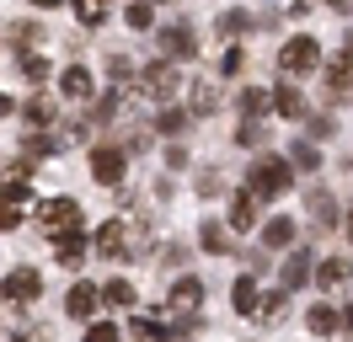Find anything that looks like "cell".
Returning a JSON list of instances; mask_svg holds the SVG:
<instances>
[{
  "instance_id": "obj_1",
  "label": "cell",
  "mask_w": 353,
  "mask_h": 342,
  "mask_svg": "<svg viewBox=\"0 0 353 342\" xmlns=\"http://www.w3.org/2000/svg\"><path fill=\"white\" fill-rule=\"evenodd\" d=\"M289 188H294V177H289V161H279V155H263V161H252V171H246V192H252L257 203H268V198H284Z\"/></svg>"
},
{
  "instance_id": "obj_2",
  "label": "cell",
  "mask_w": 353,
  "mask_h": 342,
  "mask_svg": "<svg viewBox=\"0 0 353 342\" xmlns=\"http://www.w3.org/2000/svg\"><path fill=\"white\" fill-rule=\"evenodd\" d=\"M316 64H321V43L310 38V32H300V38H289L284 48H279V70H284L289 81H305V75H316Z\"/></svg>"
},
{
  "instance_id": "obj_3",
  "label": "cell",
  "mask_w": 353,
  "mask_h": 342,
  "mask_svg": "<svg viewBox=\"0 0 353 342\" xmlns=\"http://www.w3.org/2000/svg\"><path fill=\"white\" fill-rule=\"evenodd\" d=\"M22 214H38V198L27 182H11V188H0V230H17L22 225Z\"/></svg>"
},
{
  "instance_id": "obj_4",
  "label": "cell",
  "mask_w": 353,
  "mask_h": 342,
  "mask_svg": "<svg viewBox=\"0 0 353 342\" xmlns=\"http://www.w3.org/2000/svg\"><path fill=\"white\" fill-rule=\"evenodd\" d=\"M0 294H6V305H38V294H43V273H38V268H11L6 283H0Z\"/></svg>"
},
{
  "instance_id": "obj_5",
  "label": "cell",
  "mask_w": 353,
  "mask_h": 342,
  "mask_svg": "<svg viewBox=\"0 0 353 342\" xmlns=\"http://www.w3.org/2000/svg\"><path fill=\"white\" fill-rule=\"evenodd\" d=\"M38 219H43L48 241H54L65 230H81V203L75 198H48V203H38Z\"/></svg>"
},
{
  "instance_id": "obj_6",
  "label": "cell",
  "mask_w": 353,
  "mask_h": 342,
  "mask_svg": "<svg viewBox=\"0 0 353 342\" xmlns=\"http://www.w3.org/2000/svg\"><path fill=\"white\" fill-rule=\"evenodd\" d=\"M134 246H145V235L129 230L123 219H108V225L97 230V252H102V256H129Z\"/></svg>"
},
{
  "instance_id": "obj_7",
  "label": "cell",
  "mask_w": 353,
  "mask_h": 342,
  "mask_svg": "<svg viewBox=\"0 0 353 342\" xmlns=\"http://www.w3.org/2000/svg\"><path fill=\"white\" fill-rule=\"evenodd\" d=\"M139 91H145L150 102H172V97H176V64H172V59L150 64V70L139 75Z\"/></svg>"
},
{
  "instance_id": "obj_8",
  "label": "cell",
  "mask_w": 353,
  "mask_h": 342,
  "mask_svg": "<svg viewBox=\"0 0 353 342\" xmlns=\"http://www.w3.org/2000/svg\"><path fill=\"white\" fill-rule=\"evenodd\" d=\"M155 43H161V54H166L172 64L199 54V48H193V27H182V21H176V27H161V32H155Z\"/></svg>"
},
{
  "instance_id": "obj_9",
  "label": "cell",
  "mask_w": 353,
  "mask_h": 342,
  "mask_svg": "<svg viewBox=\"0 0 353 342\" xmlns=\"http://www.w3.org/2000/svg\"><path fill=\"white\" fill-rule=\"evenodd\" d=\"M91 177L108 182V188H118V182H123V150L97 145V150H91Z\"/></svg>"
},
{
  "instance_id": "obj_10",
  "label": "cell",
  "mask_w": 353,
  "mask_h": 342,
  "mask_svg": "<svg viewBox=\"0 0 353 342\" xmlns=\"http://www.w3.org/2000/svg\"><path fill=\"white\" fill-rule=\"evenodd\" d=\"M65 310H70L75 321H91L97 310H102V289H97V283H75V289H70V299H65Z\"/></svg>"
},
{
  "instance_id": "obj_11",
  "label": "cell",
  "mask_w": 353,
  "mask_h": 342,
  "mask_svg": "<svg viewBox=\"0 0 353 342\" xmlns=\"http://www.w3.org/2000/svg\"><path fill=\"white\" fill-rule=\"evenodd\" d=\"M166 299H172V316H193L199 299H203V283H199V278H176Z\"/></svg>"
},
{
  "instance_id": "obj_12",
  "label": "cell",
  "mask_w": 353,
  "mask_h": 342,
  "mask_svg": "<svg viewBox=\"0 0 353 342\" xmlns=\"http://www.w3.org/2000/svg\"><path fill=\"white\" fill-rule=\"evenodd\" d=\"M54 256H59L65 268H81V262H86V235H81V230L54 235Z\"/></svg>"
},
{
  "instance_id": "obj_13",
  "label": "cell",
  "mask_w": 353,
  "mask_h": 342,
  "mask_svg": "<svg viewBox=\"0 0 353 342\" xmlns=\"http://www.w3.org/2000/svg\"><path fill=\"white\" fill-rule=\"evenodd\" d=\"M59 91H65L70 102H86V97H91V70H86V64H70L65 75H59Z\"/></svg>"
},
{
  "instance_id": "obj_14",
  "label": "cell",
  "mask_w": 353,
  "mask_h": 342,
  "mask_svg": "<svg viewBox=\"0 0 353 342\" xmlns=\"http://www.w3.org/2000/svg\"><path fill=\"white\" fill-rule=\"evenodd\" d=\"M310 262H316L310 252H294V256L284 262V268H279V283H284V289H305V278H310Z\"/></svg>"
},
{
  "instance_id": "obj_15",
  "label": "cell",
  "mask_w": 353,
  "mask_h": 342,
  "mask_svg": "<svg viewBox=\"0 0 353 342\" xmlns=\"http://www.w3.org/2000/svg\"><path fill=\"white\" fill-rule=\"evenodd\" d=\"M188 91H193V97H188V112H199V118H209V112L220 107V91H214V81H193Z\"/></svg>"
},
{
  "instance_id": "obj_16",
  "label": "cell",
  "mask_w": 353,
  "mask_h": 342,
  "mask_svg": "<svg viewBox=\"0 0 353 342\" xmlns=\"http://www.w3.org/2000/svg\"><path fill=\"white\" fill-rule=\"evenodd\" d=\"M257 225V198L252 192H236L230 198V230H252Z\"/></svg>"
},
{
  "instance_id": "obj_17",
  "label": "cell",
  "mask_w": 353,
  "mask_h": 342,
  "mask_svg": "<svg viewBox=\"0 0 353 342\" xmlns=\"http://www.w3.org/2000/svg\"><path fill=\"white\" fill-rule=\"evenodd\" d=\"M348 256H327V262H321V268H316V283H321V289H343V283H348Z\"/></svg>"
},
{
  "instance_id": "obj_18",
  "label": "cell",
  "mask_w": 353,
  "mask_h": 342,
  "mask_svg": "<svg viewBox=\"0 0 353 342\" xmlns=\"http://www.w3.org/2000/svg\"><path fill=\"white\" fill-rule=\"evenodd\" d=\"M257 316H263V326H279V321L289 316V289H279V294H263V299H257Z\"/></svg>"
},
{
  "instance_id": "obj_19",
  "label": "cell",
  "mask_w": 353,
  "mask_h": 342,
  "mask_svg": "<svg viewBox=\"0 0 353 342\" xmlns=\"http://www.w3.org/2000/svg\"><path fill=\"white\" fill-rule=\"evenodd\" d=\"M257 278H236V289H230V305L241 310V316H257Z\"/></svg>"
},
{
  "instance_id": "obj_20",
  "label": "cell",
  "mask_w": 353,
  "mask_h": 342,
  "mask_svg": "<svg viewBox=\"0 0 353 342\" xmlns=\"http://www.w3.org/2000/svg\"><path fill=\"white\" fill-rule=\"evenodd\" d=\"M263 246H273V252L294 246V219H268V230H263Z\"/></svg>"
},
{
  "instance_id": "obj_21",
  "label": "cell",
  "mask_w": 353,
  "mask_h": 342,
  "mask_svg": "<svg viewBox=\"0 0 353 342\" xmlns=\"http://www.w3.org/2000/svg\"><path fill=\"white\" fill-rule=\"evenodd\" d=\"M305 326L316 332V337H327V332H337V310H332V305H310V310H305Z\"/></svg>"
},
{
  "instance_id": "obj_22",
  "label": "cell",
  "mask_w": 353,
  "mask_h": 342,
  "mask_svg": "<svg viewBox=\"0 0 353 342\" xmlns=\"http://www.w3.org/2000/svg\"><path fill=\"white\" fill-rule=\"evenodd\" d=\"M273 107H279V112H284V118H294V123H300V118H305V97H300V91H294V86H284V91H279V97H273Z\"/></svg>"
},
{
  "instance_id": "obj_23",
  "label": "cell",
  "mask_w": 353,
  "mask_h": 342,
  "mask_svg": "<svg viewBox=\"0 0 353 342\" xmlns=\"http://www.w3.org/2000/svg\"><path fill=\"white\" fill-rule=\"evenodd\" d=\"M273 107V91H263V86H246L241 91V112L246 118H257V112H268Z\"/></svg>"
},
{
  "instance_id": "obj_24",
  "label": "cell",
  "mask_w": 353,
  "mask_h": 342,
  "mask_svg": "<svg viewBox=\"0 0 353 342\" xmlns=\"http://www.w3.org/2000/svg\"><path fill=\"white\" fill-rule=\"evenodd\" d=\"M108 6L112 0H75V17L86 21V27H102V21H108Z\"/></svg>"
},
{
  "instance_id": "obj_25",
  "label": "cell",
  "mask_w": 353,
  "mask_h": 342,
  "mask_svg": "<svg viewBox=\"0 0 353 342\" xmlns=\"http://www.w3.org/2000/svg\"><path fill=\"white\" fill-rule=\"evenodd\" d=\"M123 21H129L134 32H145V27H150V21H155L150 0H129V6H123Z\"/></svg>"
},
{
  "instance_id": "obj_26",
  "label": "cell",
  "mask_w": 353,
  "mask_h": 342,
  "mask_svg": "<svg viewBox=\"0 0 353 342\" xmlns=\"http://www.w3.org/2000/svg\"><path fill=\"white\" fill-rule=\"evenodd\" d=\"M310 214H316V225H321V230H332V225H337V209H332L327 192H310Z\"/></svg>"
},
{
  "instance_id": "obj_27",
  "label": "cell",
  "mask_w": 353,
  "mask_h": 342,
  "mask_svg": "<svg viewBox=\"0 0 353 342\" xmlns=\"http://www.w3.org/2000/svg\"><path fill=\"white\" fill-rule=\"evenodd\" d=\"M327 86H332V97H348V91H353V64H332Z\"/></svg>"
},
{
  "instance_id": "obj_28",
  "label": "cell",
  "mask_w": 353,
  "mask_h": 342,
  "mask_svg": "<svg viewBox=\"0 0 353 342\" xmlns=\"http://www.w3.org/2000/svg\"><path fill=\"white\" fill-rule=\"evenodd\" d=\"M188 118H193V112H182V107H166V112H161V134H188Z\"/></svg>"
},
{
  "instance_id": "obj_29",
  "label": "cell",
  "mask_w": 353,
  "mask_h": 342,
  "mask_svg": "<svg viewBox=\"0 0 353 342\" xmlns=\"http://www.w3.org/2000/svg\"><path fill=\"white\" fill-rule=\"evenodd\" d=\"M102 299H108V305H134V283L129 278H112L108 289H102Z\"/></svg>"
},
{
  "instance_id": "obj_30",
  "label": "cell",
  "mask_w": 353,
  "mask_h": 342,
  "mask_svg": "<svg viewBox=\"0 0 353 342\" xmlns=\"http://www.w3.org/2000/svg\"><path fill=\"white\" fill-rule=\"evenodd\" d=\"M203 252H214V256H225V252H230V235H225L220 225H203Z\"/></svg>"
},
{
  "instance_id": "obj_31",
  "label": "cell",
  "mask_w": 353,
  "mask_h": 342,
  "mask_svg": "<svg viewBox=\"0 0 353 342\" xmlns=\"http://www.w3.org/2000/svg\"><path fill=\"white\" fill-rule=\"evenodd\" d=\"M294 166H300V171H316V166H321V150L300 139V145H294Z\"/></svg>"
},
{
  "instance_id": "obj_32",
  "label": "cell",
  "mask_w": 353,
  "mask_h": 342,
  "mask_svg": "<svg viewBox=\"0 0 353 342\" xmlns=\"http://www.w3.org/2000/svg\"><path fill=\"white\" fill-rule=\"evenodd\" d=\"M22 75L27 81H48V59L43 54H22Z\"/></svg>"
},
{
  "instance_id": "obj_33",
  "label": "cell",
  "mask_w": 353,
  "mask_h": 342,
  "mask_svg": "<svg viewBox=\"0 0 353 342\" xmlns=\"http://www.w3.org/2000/svg\"><path fill=\"white\" fill-rule=\"evenodd\" d=\"M134 337H139V342H161V337H166V332H161V326H155V321H145V316H134Z\"/></svg>"
},
{
  "instance_id": "obj_34",
  "label": "cell",
  "mask_w": 353,
  "mask_h": 342,
  "mask_svg": "<svg viewBox=\"0 0 353 342\" xmlns=\"http://www.w3.org/2000/svg\"><path fill=\"white\" fill-rule=\"evenodd\" d=\"M236 139H241V145H263L268 134H263V123H257V118H246V123H241V134H236Z\"/></svg>"
},
{
  "instance_id": "obj_35",
  "label": "cell",
  "mask_w": 353,
  "mask_h": 342,
  "mask_svg": "<svg viewBox=\"0 0 353 342\" xmlns=\"http://www.w3.org/2000/svg\"><path fill=\"white\" fill-rule=\"evenodd\" d=\"M86 342H118V332H112L108 321H97V326H86Z\"/></svg>"
},
{
  "instance_id": "obj_36",
  "label": "cell",
  "mask_w": 353,
  "mask_h": 342,
  "mask_svg": "<svg viewBox=\"0 0 353 342\" xmlns=\"http://www.w3.org/2000/svg\"><path fill=\"white\" fill-rule=\"evenodd\" d=\"M214 27H220V32H241V27H246V17H241V11H225V17L214 21Z\"/></svg>"
},
{
  "instance_id": "obj_37",
  "label": "cell",
  "mask_w": 353,
  "mask_h": 342,
  "mask_svg": "<svg viewBox=\"0 0 353 342\" xmlns=\"http://www.w3.org/2000/svg\"><path fill=\"white\" fill-rule=\"evenodd\" d=\"M27 118H32V123H48V118H54V107H48V102H43V97H38V102L27 107Z\"/></svg>"
},
{
  "instance_id": "obj_38",
  "label": "cell",
  "mask_w": 353,
  "mask_h": 342,
  "mask_svg": "<svg viewBox=\"0 0 353 342\" xmlns=\"http://www.w3.org/2000/svg\"><path fill=\"white\" fill-rule=\"evenodd\" d=\"M150 145V139H145V128H129V134H123V150H145Z\"/></svg>"
},
{
  "instance_id": "obj_39",
  "label": "cell",
  "mask_w": 353,
  "mask_h": 342,
  "mask_svg": "<svg viewBox=\"0 0 353 342\" xmlns=\"http://www.w3.org/2000/svg\"><path fill=\"white\" fill-rule=\"evenodd\" d=\"M343 64H353V32L343 38Z\"/></svg>"
},
{
  "instance_id": "obj_40",
  "label": "cell",
  "mask_w": 353,
  "mask_h": 342,
  "mask_svg": "<svg viewBox=\"0 0 353 342\" xmlns=\"http://www.w3.org/2000/svg\"><path fill=\"white\" fill-rule=\"evenodd\" d=\"M337 326H348V332H353V310H343V316H337Z\"/></svg>"
},
{
  "instance_id": "obj_41",
  "label": "cell",
  "mask_w": 353,
  "mask_h": 342,
  "mask_svg": "<svg viewBox=\"0 0 353 342\" xmlns=\"http://www.w3.org/2000/svg\"><path fill=\"white\" fill-rule=\"evenodd\" d=\"M6 342H43V332H38V337H6Z\"/></svg>"
},
{
  "instance_id": "obj_42",
  "label": "cell",
  "mask_w": 353,
  "mask_h": 342,
  "mask_svg": "<svg viewBox=\"0 0 353 342\" xmlns=\"http://www.w3.org/2000/svg\"><path fill=\"white\" fill-rule=\"evenodd\" d=\"M6 112H11V97H0V118H6Z\"/></svg>"
},
{
  "instance_id": "obj_43",
  "label": "cell",
  "mask_w": 353,
  "mask_h": 342,
  "mask_svg": "<svg viewBox=\"0 0 353 342\" xmlns=\"http://www.w3.org/2000/svg\"><path fill=\"white\" fill-rule=\"evenodd\" d=\"M327 6H337V11H348V0H327Z\"/></svg>"
},
{
  "instance_id": "obj_44",
  "label": "cell",
  "mask_w": 353,
  "mask_h": 342,
  "mask_svg": "<svg viewBox=\"0 0 353 342\" xmlns=\"http://www.w3.org/2000/svg\"><path fill=\"white\" fill-rule=\"evenodd\" d=\"M348 241H353V214H348Z\"/></svg>"
},
{
  "instance_id": "obj_45",
  "label": "cell",
  "mask_w": 353,
  "mask_h": 342,
  "mask_svg": "<svg viewBox=\"0 0 353 342\" xmlns=\"http://www.w3.org/2000/svg\"><path fill=\"white\" fill-rule=\"evenodd\" d=\"M348 11H353V0H348Z\"/></svg>"
}]
</instances>
